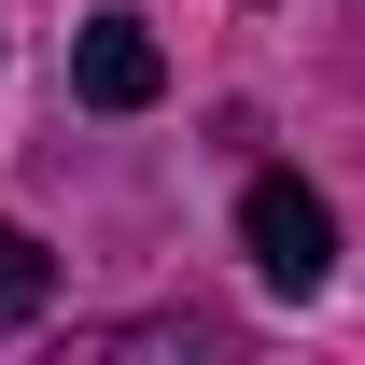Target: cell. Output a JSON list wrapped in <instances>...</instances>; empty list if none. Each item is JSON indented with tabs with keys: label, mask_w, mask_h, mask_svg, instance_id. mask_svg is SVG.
<instances>
[{
	"label": "cell",
	"mask_w": 365,
	"mask_h": 365,
	"mask_svg": "<svg viewBox=\"0 0 365 365\" xmlns=\"http://www.w3.org/2000/svg\"><path fill=\"white\" fill-rule=\"evenodd\" d=\"M239 253H253V281H281V295H323V281H337V211H323L295 169H253V197H239Z\"/></svg>",
	"instance_id": "cell-1"
},
{
	"label": "cell",
	"mask_w": 365,
	"mask_h": 365,
	"mask_svg": "<svg viewBox=\"0 0 365 365\" xmlns=\"http://www.w3.org/2000/svg\"><path fill=\"white\" fill-rule=\"evenodd\" d=\"M71 85H85V113H140V98L169 85V56H155V29H140V14H85Z\"/></svg>",
	"instance_id": "cell-2"
},
{
	"label": "cell",
	"mask_w": 365,
	"mask_h": 365,
	"mask_svg": "<svg viewBox=\"0 0 365 365\" xmlns=\"http://www.w3.org/2000/svg\"><path fill=\"white\" fill-rule=\"evenodd\" d=\"M43 295H56V253L29 225H0V337H14V323H43Z\"/></svg>",
	"instance_id": "cell-3"
}]
</instances>
